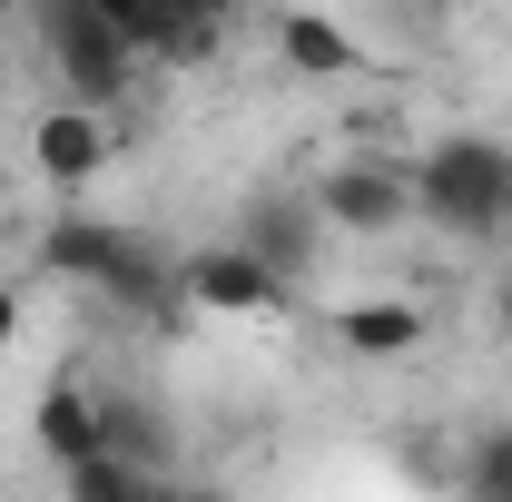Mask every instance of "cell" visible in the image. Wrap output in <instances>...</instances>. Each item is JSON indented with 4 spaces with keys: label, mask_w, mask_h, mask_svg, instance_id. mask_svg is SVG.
Segmentation results:
<instances>
[{
    "label": "cell",
    "mask_w": 512,
    "mask_h": 502,
    "mask_svg": "<svg viewBox=\"0 0 512 502\" xmlns=\"http://www.w3.org/2000/svg\"><path fill=\"white\" fill-rule=\"evenodd\" d=\"M414 178V227H444L463 247H493L512 237V138H483V128H444L404 158Z\"/></svg>",
    "instance_id": "1"
},
{
    "label": "cell",
    "mask_w": 512,
    "mask_h": 502,
    "mask_svg": "<svg viewBox=\"0 0 512 502\" xmlns=\"http://www.w3.org/2000/svg\"><path fill=\"white\" fill-rule=\"evenodd\" d=\"M40 266L69 276V286H99L109 306H138V315H188L178 306V266H158L148 237H128L109 217H89V207H69L40 227Z\"/></svg>",
    "instance_id": "2"
},
{
    "label": "cell",
    "mask_w": 512,
    "mask_h": 502,
    "mask_svg": "<svg viewBox=\"0 0 512 502\" xmlns=\"http://www.w3.org/2000/svg\"><path fill=\"white\" fill-rule=\"evenodd\" d=\"M40 40H50V69H60L69 109H119L128 99V69H138V50H128L119 30L89 10V0H40Z\"/></svg>",
    "instance_id": "3"
},
{
    "label": "cell",
    "mask_w": 512,
    "mask_h": 502,
    "mask_svg": "<svg viewBox=\"0 0 512 502\" xmlns=\"http://www.w3.org/2000/svg\"><path fill=\"white\" fill-rule=\"evenodd\" d=\"M306 197H316L325 237H394V227H414V178H404V158H375V148L325 158Z\"/></svg>",
    "instance_id": "4"
},
{
    "label": "cell",
    "mask_w": 512,
    "mask_h": 502,
    "mask_svg": "<svg viewBox=\"0 0 512 502\" xmlns=\"http://www.w3.org/2000/svg\"><path fill=\"white\" fill-rule=\"evenodd\" d=\"M178 306L217 315V325H286V315H296V286H286L276 266H256V256L227 237V247L178 256Z\"/></svg>",
    "instance_id": "5"
},
{
    "label": "cell",
    "mask_w": 512,
    "mask_h": 502,
    "mask_svg": "<svg viewBox=\"0 0 512 502\" xmlns=\"http://www.w3.org/2000/svg\"><path fill=\"white\" fill-rule=\"evenodd\" d=\"M109 158H119V128L99 119V109H40V128H30V168H40V188L50 197H89L99 178H109Z\"/></svg>",
    "instance_id": "6"
},
{
    "label": "cell",
    "mask_w": 512,
    "mask_h": 502,
    "mask_svg": "<svg viewBox=\"0 0 512 502\" xmlns=\"http://www.w3.org/2000/svg\"><path fill=\"white\" fill-rule=\"evenodd\" d=\"M237 247H247L256 266H276L286 286H306V276H316V247H325L316 197H247V217H237Z\"/></svg>",
    "instance_id": "7"
},
{
    "label": "cell",
    "mask_w": 512,
    "mask_h": 502,
    "mask_svg": "<svg viewBox=\"0 0 512 502\" xmlns=\"http://www.w3.org/2000/svg\"><path fill=\"white\" fill-rule=\"evenodd\" d=\"M325 335H335L345 355H365V365H394V355H414V345L434 335V306H414V296H365V306L325 315Z\"/></svg>",
    "instance_id": "8"
},
{
    "label": "cell",
    "mask_w": 512,
    "mask_h": 502,
    "mask_svg": "<svg viewBox=\"0 0 512 502\" xmlns=\"http://www.w3.org/2000/svg\"><path fill=\"white\" fill-rule=\"evenodd\" d=\"M276 60L296 69V79H355L365 50H355V30L335 10H276Z\"/></svg>",
    "instance_id": "9"
},
{
    "label": "cell",
    "mask_w": 512,
    "mask_h": 502,
    "mask_svg": "<svg viewBox=\"0 0 512 502\" xmlns=\"http://www.w3.org/2000/svg\"><path fill=\"white\" fill-rule=\"evenodd\" d=\"M30 443H40L60 473L99 463V394H89V384H50V394H40V414H30Z\"/></svg>",
    "instance_id": "10"
},
{
    "label": "cell",
    "mask_w": 512,
    "mask_h": 502,
    "mask_svg": "<svg viewBox=\"0 0 512 502\" xmlns=\"http://www.w3.org/2000/svg\"><path fill=\"white\" fill-rule=\"evenodd\" d=\"M89 10H99V20L119 30L128 50H148V60H158V40H168V20H178L168 0H89Z\"/></svg>",
    "instance_id": "11"
},
{
    "label": "cell",
    "mask_w": 512,
    "mask_h": 502,
    "mask_svg": "<svg viewBox=\"0 0 512 502\" xmlns=\"http://www.w3.org/2000/svg\"><path fill=\"white\" fill-rule=\"evenodd\" d=\"M138 493H148V473H128V463H109V453L69 473V502H138Z\"/></svg>",
    "instance_id": "12"
},
{
    "label": "cell",
    "mask_w": 512,
    "mask_h": 502,
    "mask_svg": "<svg viewBox=\"0 0 512 502\" xmlns=\"http://www.w3.org/2000/svg\"><path fill=\"white\" fill-rule=\"evenodd\" d=\"M463 483L473 493H512V424H493V434L463 453Z\"/></svg>",
    "instance_id": "13"
},
{
    "label": "cell",
    "mask_w": 512,
    "mask_h": 502,
    "mask_svg": "<svg viewBox=\"0 0 512 502\" xmlns=\"http://www.w3.org/2000/svg\"><path fill=\"white\" fill-rule=\"evenodd\" d=\"M10 345H20V286L0 276V355H10Z\"/></svg>",
    "instance_id": "14"
},
{
    "label": "cell",
    "mask_w": 512,
    "mask_h": 502,
    "mask_svg": "<svg viewBox=\"0 0 512 502\" xmlns=\"http://www.w3.org/2000/svg\"><path fill=\"white\" fill-rule=\"evenodd\" d=\"M493 325L512 335V276H493Z\"/></svg>",
    "instance_id": "15"
},
{
    "label": "cell",
    "mask_w": 512,
    "mask_h": 502,
    "mask_svg": "<svg viewBox=\"0 0 512 502\" xmlns=\"http://www.w3.org/2000/svg\"><path fill=\"white\" fill-rule=\"evenodd\" d=\"M10 20H20V0H0V40H10Z\"/></svg>",
    "instance_id": "16"
},
{
    "label": "cell",
    "mask_w": 512,
    "mask_h": 502,
    "mask_svg": "<svg viewBox=\"0 0 512 502\" xmlns=\"http://www.w3.org/2000/svg\"><path fill=\"white\" fill-rule=\"evenodd\" d=\"M168 10H227V0H168Z\"/></svg>",
    "instance_id": "17"
},
{
    "label": "cell",
    "mask_w": 512,
    "mask_h": 502,
    "mask_svg": "<svg viewBox=\"0 0 512 502\" xmlns=\"http://www.w3.org/2000/svg\"><path fill=\"white\" fill-rule=\"evenodd\" d=\"M138 502H178V493H168V483H148V493H138Z\"/></svg>",
    "instance_id": "18"
},
{
    "label": "cell",
    "mask_w": 512,
    "mask_h": 502,
    "mask_svg": "<svg viewBox=\"0 0 512 502\" xmlns=\"http://www.w3.org/2000/svg\"><path fill=\"white\" fill-rule=\"evenodd\" d=\"M473 502H512V493H473Z\"/></svg>",
    "instance_id": "19"
},
{
    "label": "cell",
    "mask_w": 512,
    "mask_h": 502,
    "mask_svg": "<svg viewBox=\"0 0 512 502\" xmlns=\"http://www.w3.org/2000/svg\"><path fill=\"white\" fill-rule=\"evenodd\" d=\"M444 10H463V0H444Z\"/></svg>",
    "instance_id": "20"
}]
</instances>
